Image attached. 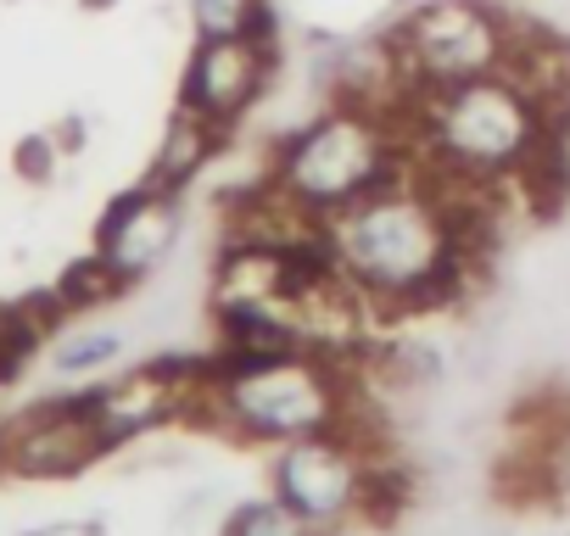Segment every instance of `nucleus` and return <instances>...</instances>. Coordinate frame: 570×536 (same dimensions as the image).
I'll return each instance as SVG.
<instances>
[{"label":"nucleus","mask_w":570,"mask_h":536,"mask_svg":"<svg viewBox=\"0 0 570 536\" xmlns=\"http://www.w3.org/2000/svg\"><path fill=\"white\" fill-rule=\"evenodd\" d=\"M320 246H325V262L370 302V314L448 308L470 286L475 257H481L459 235L425 168H409L403 179L325 218Z\"/></svg>","instance_id":"1"},{"label":"nucleus","mask_w":570,"mask_h":536,"mask_svg":"<svg viewBox=\"0 0 570 536\" xmlns=\"http://www.w3.org/2000/svg\"><path fill=\"white\" fill-rule=\"evenodd\" d=\"M570 112H548L531 101L509 73L464 79L448 90H420L403 135L420 168L475 185H514L525 162L542 151L553 129H564Z\"/></svg>","instance_id":"2"},{"label":"nucleus","mask_w":570,"mask_h":536,"mask_svg":"<svg viewBox=\"0 0 570 536\" xmlns=\"http://www.w3.org/2000/svg\"><path fill=\"white\" fill-rule=\"evenodd\" d=\"M347 408H353V369L325 353H292L268 364H213L190 419H213L240 441L285 447L303 436L347 430Z\"/></svg>","instance_id":"3"},{"label":"nucleus","mask_w":570,"mask_h":536,"mask_svg":"<svg viewBox=\"0 0 570 536\" xmlns=\"http://www.w3.org/2000/svg\"><path fill=\"white\" fill-rule=\"evenodd\" d=\"M409 168H414V151H409V135L397 118H386L375 107L331 101L297 135H285L268 185L303 218L325 224L342 207L364 201L370 190L403 179Z\"/></svg>","instance_id":"4"},{"label":"nucleus","mask_w":570,"mask_h":536,"mask_svg":"<svg viewBox=\"0 0 570 536\" xmlns=\"http://www.w3.org/2000/svg\"><path fill=\"white\" fill-rule=\"evenodd\" d=\"M509 34L514 18L492 0H420L386 29V46L414 90H448L503 73Z\"/></svg>","instance_id":"5"},{"label":"nucleus","mask_w":570,"mask_h":536,"mask_svg":"<svg viewBox=\"0 0 570 536\" xmlns=\"http://www.w3.org/2000/svg\"><path fill=\"white\" fill-rule=\"evenodd\" d=\"M375 447L353 441L347 430H325V436H303L274 447V497L292 503L320 536H336L342 525L364 519V497H370V469H375Z\"/></svg>","instance_id":"6"},{"label":"nucleus","mask_w":570,"mask_h":536,"mask_svg":"<svg viewBox=\"0 0 570 536\" xmlns=\"http://www.w3.org/2000/svg\"><path fill=\"white\" fill-rule=\"evenodd\" d=\"M107 453L85 391L79 397H57L40 403L18 419L0 425V475H23V480H62L79 475L85 464H96Z\"/></svg>","instance_id":"7"},{"label":"nucleus","mask_w":570,"mask_h":536,"mask_svg":"<svg viewBox=\"0 0 570 536\" xmlns=\"http://www.w3.org/2000/svg\"><path fill=\"white\" fill-rule=\"evenodd\" d=\"M274 73V46L268 34H235V40H196L190 62H185V79H179V107H190L196 118L229 129L240 123L263 85Z\"/></svg>","instance_id":"8"},{"label":"nucleus","mask_w":570,"mask_h":536,"mask_svg":"<svg viewBox=\"0 0 570 536\" xmlns=\"http://www.w3.org/2000/svg\"><path fill=\"white\" fill-rule=\"evenodd\" d=\"M179 224H185V196L168 185H135L124 190L101 229H96V257L112 268L118 286H140L146 275H157V262L179 246Z\"/></svg>","instance_id":"9"},{"label":"nucleus","mask_w":570,"mask_h":536,"mask_svg":"<svg viewBox=\"0 0 570 536\" xmlns=\"http://www.w3.org/2000/svg\"><path fill=\"white\" fill-rule=\"evenodd\" d=\"M224 151V129L218 123H207V118H196L190 107H179L174 118H168V129H163V140H157V157H151V185H168V190H185V185H196L202 179V168L213 162Z\"/></svg>","instance_id":"10"},{"label":"nucleus","mask_w":570,"mask_h":536,"mask_svg":"<svg viewBox=\"0 0 570 536\" xmlns=\"http://www.w3.org/2000/svg\"><path fill=\"white\" fill-rule=\"evenodd\" d=\"M196 40H235V34H268V0H190Z\"/></svg>","instance_id":"11"},{"label":"nucleus","mask_w":570,"mask_h":536,"mask_svg":"<svg viewBox=\"0 0 570 536\" xmlns=\"http://www.w3.org/2000/svg\"><path fill=\"white\" fill-rule=\"evenodd\" d=\"M224 536H320L292 503L279 497H252L224 519Z\"/></svg>","instance_id":"12"},{"label":"nucleus","mask_w":570,"mask_h":536,"mask_svg":"<svg viewBox=\"0 0 570 536\" xmlns=\"http://www.w3.org/2000/svg\"><path fill=\"white\" fill-rule=\"evenodd\" d=\"M118 347H124V336L118 330H79V336H68L62 347H57V358H51V369L62 375V380H79V375H96V369H107L112 358H118Z\"/></svg>","instance_id":"13"},{"label":"nucleus","mask_w":570,"mask_h":536,"mask_svg":"<svg viewBox=\"0 0 570 536\" xmlns=\"http://www.w3.org/2000/svg\"><path fill=\"white\" fill-rule=\"evenodd\" d=\"M531 492L553 508H570V425H559L531 458Z\"/></svg>","instance_id":"14"},{"label":"nucleus","mask_w":570,"mask_h":536,"mask_svg":"<svg viewBox=\"0 0 570 536\" xmlns=\"http://www.w3.org/2000/svg\"><path fill=\"white\" fill-rule=\"evenodd\" d=\"M124 286L112 280V268L90 251L85 262H73L68 275L57 280V297H62V308H90V302H107V297H118Z\"/></svg>","instance_id":"15"}]
</instances>
